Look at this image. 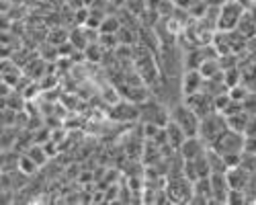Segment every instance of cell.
<instances>
[{
  "label": "cell",
  "instance_id": "obj_1",
  "mask_svg": "<svg viewBox=\"0 0 256 205\" xmlns=\"http://www.w3.org/2000/svg\"><path fill=\"white\" fill-rule=\"evenodd\" d=\"M240 14H242V8H240V4H236V2H230V4H226L224 6V10H222V27L224 29H228V27H232V25H236V20L240 18Z\"/></svg>",
  "mask_w": 256,
  "mask_h": 205
},
{
  "label": "cell",
  "instance_id": "obj_2",
  "mask_svg": "<svg viewBox=\"0 0 256 205\" xmlns=\"http://www.w3.org/2000/svg\"><path fill=\"white\" fill-rule=\"evenodd\" d=\"M104 23H106V25L102 27V31H115V29L119 27V23H117V20H115V18H106V20H104Z\"/></svg>",
  "mask_w": 256,
  "mask_h": 205
}]
</instances>
